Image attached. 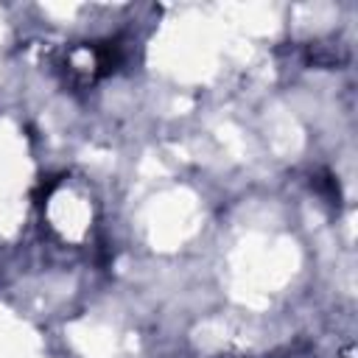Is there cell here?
I'll return each mask as SVG.
<instances>
[{
    "mask_svg": "<svg viewBox=\"0 0 358 358\" xmlns=\"http://www.w3.org/2000/svg\"><path fill=\"white\" fill-rule=\"evenodd\" d=\"M59 185V176H42V182H39V187H36V201H42V199H48L50 196V190Z\"/></svg>",
    "mask_w": 358,
    "mask_h": 358,
    "instance_id": "cell-2",
    "label": "cell"
},
{
    "mask_svg": "<svg viewBox=\"0 0 358 358\" xmlns=\"http://www.w3.org/2000/svg\"><path fill=\"white\" fill-rule=\"evenodd\" d=\"M92 53H95V64H98L101 76L112 73L117 67V62H120V48H117V42H109V39L106 42H95Z\"/></svg>",
    "mask_w": 358,
    "mask_h": 358,
    "instance_id": "cell-1",
    "label": "cell"
}]
</instances>
